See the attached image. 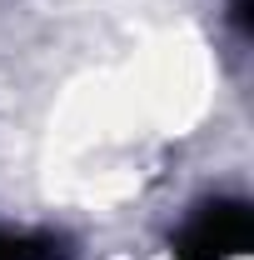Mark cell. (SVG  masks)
<instances>
[{
	"label": "cell",
	"instance_id": "obj_1",
	"mask_svg": "<svg viewBox=\"0 0 254 260\" xmlns=\"http://www.w3.org/2000/svg\"><path fill=\"white\" fill-rule=\"evenodd\" d=\"M254 220L244 200H204L175 235V260H249Z\"/></svg>",
	"mask_w": 254,
	"mask_h": 260
},
{
	"label": "cell",
	"instance_id": "obj_2",
	"mask_svg": "<svg viewBox=\"0 0 254 260\" xmlns=\"http://www.w3.org/2000/svg\"><path fill=\"white\" fill-rule=\"evenodd\" d=\"M0 260H75V240L55 225L0 220Z\"/></svg>",
	"mask_w": 254,
	"mask_h": 260
}]
</instances>
